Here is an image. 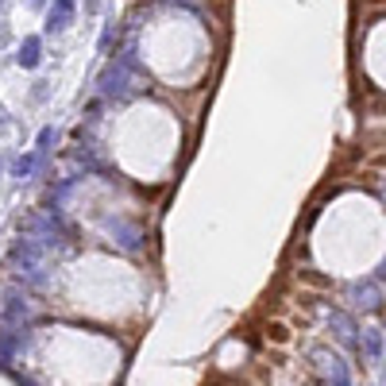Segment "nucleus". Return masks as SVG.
I'll return each instance as SVG.
<instances>
[{"label": "nucleus", "mask_w": 386, "mask_h": 386, "mask_svg": "<svg viewBox=\"0 0 386 386\" xmlns=\"http://www.w3.org/2000/svg\"><path fill=\"white\" fill-rule=\"evenodd\" d=\"M39 62V39H28L20 47V66H35Z\"/></svg>", "instance_id": "obj_1"}, {"label": "nucleus", "mask_w": 386, "mask_h": 386, "mask_svg": "<svg viewBox=\"0 0 386 386\" xmlns=\"http://www.w3.org/2000/svg\"><path fill=\"white\" fill-rule=\"evenodd\" d=\"M379 351H382V340L375 332H367V356H379Z\"/></svg>", "instance_id": "obj_2"}, {"label": "nucleus", "mask_w": 386, "mask_h": 386, "mask_svg": "<svg viewBox=\"0 0 386 386\" xmlns=\"http://www.w3.org/2000/svg\"><path fill=\"white\" fill-rule=\"evenodd\" d=\"M382 275H386V270H382Z\"/></svg>", "instance_id": "obj_3"}]
</instances>
